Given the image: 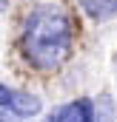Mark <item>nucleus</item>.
Returning a JSON list of instances; mask_svg holds the SVG:
<instances>
[{
    "label": "nucleus",
    "mask_w": 117,
    "mask_h": 122,
    "mask_svg": "<svg viewBox=\"0 0 117 122\" xmlns=\"http://www.w3.org/2000/svg\"><path fill=\"white\" fill-rule=\"evenodd\" d=\"M80 9L91 20H111L117 17V0H77Z\"/></svg>",
    "instance_id": "4"
},
{
    "label": "nucleus",
    "mask_w": 117,
    "mask_h": 122,
    "mask_svg": "<svg viewBox=\"0 0 117 122\" xmlns=\"http://www.w3.org/2000/svg\"><path fill=\"white\" fill-rule=\"evenodd\" d=\"M0 108H3V122H23L40 114V99L34 94L0 85Z\"/></svg>",
    "instance_id": "2"
},
{
    "label": "nucleus",
    "mask_w": 117,
    "mask_h": 122,
    "mask_svg": "<svg viewBox=\"0 0 117 122\" xmlns=\"http://www.w3.org/2000/svg\"><path fill=\"white\" fill-rule=\"evenodd\" d=\"M20 51L40 71H52V68L63 65L69 51H71V20H69V14L52 3L31 9L23 20Z\"/></svg>",
    "instance_id": "1"
},
{
    "label": "nucleus",
    "mask_w": 117,
    "mask_h": 122,
    "mask_svg": "<svg viewBox=\"0 0 117 122\" xmlns=\"http://www.w3.org/2000/svg\"><path fill=\"white\" fill-rule=\"evenodd\" d=\"M114 119V108H111V99L109 97H103L100 102H97V122H111Z\"/></svg>",
    "instance_id": "5"
},
{
    "label": "nucleus",
    "mask_w": 117,
    "mask_h": 122,
    "mask_svg": "<svg viewBox=\"0 0 117 122\" xmlns=\"http://www.w3.org/2000/svg\"><path fill=\"white\" fill-rule=\"evenodd\" d=\"M46 122H97V108L91 99H74V102L57 108Z\"/></svg>",
    "instance_id": "3"
}]
</instances>
